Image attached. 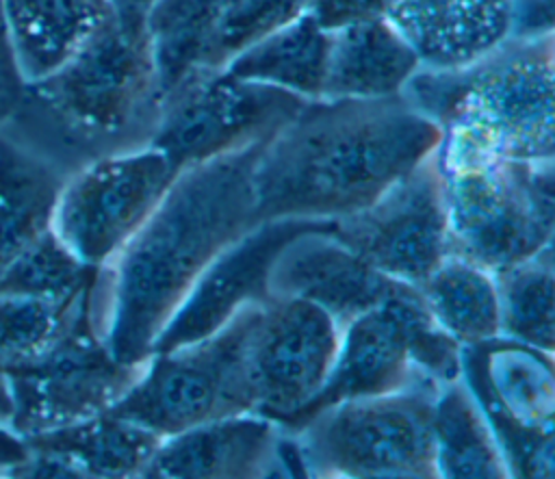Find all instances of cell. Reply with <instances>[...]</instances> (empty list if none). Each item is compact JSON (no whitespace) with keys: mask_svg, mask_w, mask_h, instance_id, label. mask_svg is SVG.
Returning <instances> with one entry per match:
<instances>
[{"mask_svg":"<svg viewBox=\"0 0 555 479\" xmlns=\"http://www.w3.org/2000/svg\"><path fill=\"white\" fill-rule=\"evenodd\" d=\"M310 0H230L212 24L195 67H223L238 52L288 24Z\"/></svg>","mask_w":555,"mask_h":479,"instance_id":"obj_29","label":"cell"},{"mask_svg":"<svg viewBox=\"0 0 555 479\" xmlns=\"http://www.w3.org/2000/svg\"><path fill=\"white\" fill-rule=\"evenodd\" d=\"M13 414V401H11V388H9V375L4 364L0 362V427L9 429Z\"/></svg>","mask_w":555,"mask_h":479,"instance_id":"obj_34","label":"cell"},{"mask_svg":"<svg viewBox=\"0 0 555 479\" xmlns=\"http://www.w3.org/2000/svg\"><path fill=\"white\" fill-rule=\"evenodd\" d=\"M403 95L440 130V171L496 160H555L553 33L507 35L457 67H423Z\"/></svg>","mask_w":555,"mask_h":479,"instance_id":"obj_4","label":"cell"},{"mask_svg":"<svg viewBox=\"0 0 555 479\" xmlns=\"http://www.w3.org/2000/svg\"><path fill=\"white\" fill-rule=\"evenodd\" d=\"M178 171L152 147L102 156L65 178L52 228L89 267H104L147 221Z\"/></svg>","mask_w":555,"mask_h":479,"instance_id":"obj_10","label":"cell"},{"mask_svg":"<svg viewBox=\"0 0 555 479\" xmlns=\"http://www.w3.org/2000/svg\"><path fill=\"white\" fill-rule=\"evenodd\" d=\"M438 141V126L403 93L308 100L260 147L256 221L349 217L431 156Z\"/></svg>","mask_w":555,"mask_h":479,"instance_id":"obj_2","label":"cell"},{"mask_svg":"<svg viewBox=\"0 0 555 479\" xmlns=\"http://www.w3.org/2000/svg\"><path fill=\"white\" fill-rule=\"evenodd\" d=\"M160 436L108 412L24 438L26 457L7 477H141Z\"/></svg>","mask_w":555,"mask_h":479,"instance_id":"obj_17","label":"cell"},{"mask_svg":"<svg viewBox=\"0 0 555 479\" xmlns=\"http://www.w3.org/2000/svg\"><path fill=\"white\" fill-rule=\"evenodd\" d=\"M91 288L93 284L74 297L61 299L0 293V362L4 368L46 353L65 332Z\"/></svg>","mask_w":555,"mask_h":479,"instance_id":"obj_27","label":"cell"},{"mask_svg":"<svg viewBox=\"0 0 555 479\" xmlns=\"http://www.w3.org/2000/svg\"><path fill=\"white\" fill-rule=\"evenodd\" d=\"M334 219H269L228 245L197 277L152 342L165 353L219 332L236 312L271 299L269 275L282 249L306 232L334 230Z\"/></svg>","mask_w":555,"mask_h":479,"instance_id":"obj_14","label":"cell"},{"mask_svg":"<svg viewBox=\"0 0 555 479\" xmlns=\"http://www.w3.org/2000/svg\"><path fill=\"white\" fill-rule=\"evenodd\" d=\"M93 288L56 342L39 358L9 366V429L30 438L106 412L139 379L143 364L113 358L93 321Z\"/></svg>","mask_w":555,"mask_h":479,"instance_id":"obj_9","label":"cell"},{"mask_svg":"<svg viewBox=\"0 0 555 479\" xmlns=\"http://www.w3.org/2000/svg\"><path fill=\"white\" fill-rule=\"evenodd\" d=\"M26 82L54 72L111 15L106 0H4Z\"/></svg>","mask_w":555,"mask_h":479,"instance_id":"obj_20","label":"cell"},{"mask_svg":"<svg viewBox=\"0 0 555 479\" xmlns=\"http://www.w3.org/2000/svg\"><path fill=\"white\" fill-rule=\"evenodd\" d=\"M327 28L306 9L223 65L236 78L269 85L304 100H321L327 67Z\"/></svg>","mask_w":555,"mask_h":479,"instance_id":"obj_22","label":"cell"},{"mask_svg":"<svg viewBox=\"0 0 555 479\" xmlns=\"http://www.w3.org/2000/svg\"><path fill=\"white\" fill-rule=\"evenodd\" d=\"M258 306L243 308L202 340L152 353L139 379L106 412L160 438L223 416L256 412L247 336Z\"/></svg>","mask_w":555,"mask_h":479,"instance_id":"obj_7","label":"cell"},{"mask_svg":"<svg viewBox=\"0 0 555 479\" xmlns=\"http://www.w3.org/2000/svg\"><path fill=\"white\" fill-rule=\"evenodd\" d=\"M431 427L438 477H512L496 436L462 375L438 388Z\"/></svg>","mask_w":555,"mask_h":479,"instance_id":"obj_23","label":"cell"},{"mask_svg":"<svg viewBox=\"0 0 555 479\" xmlns=\"http://www.w3.org/2000/svg\"><path fill=\"white\" fill-rule=\"evenodd\" d=\"M230 0H156L145 17L163 93L197 65L199 50Z\"/></svg>","mask_w":555,"mask_h":479,"instance_id":"obj_26","label":"cell"},{"mask_svg":"<svg viewBox=\"0 0 555 479\" xmlns=\"http://www.w3.org/2000/svg\"><path fill=\"white\" fill-rule=\"evenodd\" d=\"M327 67L321 100H379L401 95L421 59L397 28L369 13L327 28Z\"/></svg>","mask_w":555,"mask_h":479,"instance_id":"obj_19","label":"cell"},{"mask_svg":"<svg viewBox=\"0 0 555 479\" xmlns=\"http://www.w3.org/2000/svg\"><path fill=\"white\" fill-rule=\"evenodd\" d=\"M282 427L258 412L208 420L156 446L141 477L147 479H245L284 475Z\"/></svg>","mask_w":555,"mask_h":479,"instance_id":"obj_16","label":"cell"},{"mask_svg":"<svg viewBox=\"0 0 555 479\" xmlns=\"http://www.w3.org/2000/svg\"><path fill=\"white\" fill-rule=\"evenodd\" d=\"M26 457L24 442L7 427H0V475H7Z\"/></svg>","mask_w":555,"mask_h":479,"instance_id":"obj_33","label":"cell"},{"mask_svg":"<svg viewBox=\"0 0 555 479\" xmlns=\"http://www.w3.org/2000/svg\"><path fill=\"white\" fill-rule=\"evenodd\" d=\"M553 160H496L442 171L449 251L490 273L553 245Z\"/></svg>","mask_w":555,"mask_h":479,"instance_id":"obj_6","label":"cell"},{"mask_svg":"<svg viewBox=\"0 0 555 479\" xmlns=\"http://www.w3.org/2000/svg\"><path fill=\"white\" fill-rule=\"evenodd\" d=\"M423 67L466 65L509 35V0H379Z\"/></svg>","mask_w":555,"mask_h":479,"instance_id":"obj_18","label":"cell"},{"mask_svg":"<svg viewBox=\"0 0 555 479\" xmlns=\"http://www.w3.org/2000/svg\"><path fill=\"white\" fill-rule=\"evenodd\" d=\"M501 336L553 355L555 349V269L553 245L494 273Z\"/></svg>","mask_w":555,"mask_h":479,"instance_id":"obj_25","label":"cell"},{"mask_svg":"<svg viewBox=\"0 0 555 479\" xmlns=\"http://www.w3.org/2000/svg\"><path fill=\"white\" fill-rule=\"evenodd\" d=\"M163 87L145 26L108 20L54 72L26 82L22 147L65 178L111 154L150 145ZM9 121V124H11Z\"/></svg>","mask_w":555,"mask_h":479,"instance_id":"obj_3","label":"cell"},{"mask_svg":"<svg viewBox=\"0 0 555 479\" xmlns=\"http://www.w3.org/2000/svg\"><path fill=\"white\" fill-rule=\"evenodd\" d=\"M408 286L412 284L375 269L332 230L306 232L291 241L269 275L271 295L306 299L323 308L340 329Z\"/></svg>","mask_w":555,"mask_h":479,"instance_id":"obj_15","label":"cell"},{"mask_svg":"<svg viewBox=\"0 0 555 479\" xmlns=\"http://www.w3.org/2000/svg\"><path fill=\"white\" fill-rule=\"evenodd\" d=\"M113 17L128 26H145V17L156 0H106Z\"/></svg>","mask_w":555,"mask_h":479,"instance_id":"obj_32","label":"cell"},{"mask_svg":"<svg viewBox=\"0 0 555 479\" xmlns=\"http://www.w3.org/2000/svg\"><path fill=\"white\" fill-rule=\"evenodd\" d=\"M340 345V325L319 306L271 295L247 336V371L256 412L284 423L325 384Z\"/></svg>","mask_w":555,"mask_h":479,"instance_id":"obj_12","label":"cell"},{"mask_svg":"<svg viewBox=\"0 0 555 479\" xmlns=\"http://www.w3.org/2000/svg\"><path fill=\"white\" fill-rule=\"evenodd\" d=\"M438 388L338 401L288 431L306 477L434 479V399Z\"/></svg>","mask_w":555,"mask_h":479,"instance_id":"obj_5","label":"cell"},{"mask_svg":"<svg viewBox=\"0 0 555 479\" xmlns=\"http://www.w3.org/2000/svg\"><path fill=\"white\" fill-rule=\"evenodd\" d=\"M65 176L35 152L0 137V280L48 228Z\"/></svg>","mask_w":555,"mask_h":479,"instance_id":"obj_21","label":"cell"},{"mask_svg":"<svg viewBox=\"0 0 555 479\" xmlns=\"http://www.w3.org/2000/svg\"><path fill=\"white\" fill-rule=\"evenodd\" d=\"M332 234L382 273L418 288L449 254L444 180L434 154L373 204L336 219Z\"/></svg>","mask_w":555,"mask_h":479,"instance_id":"obj_11","label":"cell"},{"mask_svg":"<svg viewBox=\"0 0 555 479\" xmlns=\"http://www.w3.org/2000/svg\"><path fill=\"white\" fill-rule=\"evenodd\" d=\"M26 91V78L20 69L13 48L4 0H0V128L9 126Z\"/></svg>","mask_w":555,"mask_h":479,"instance_id":"obj_30","label":"cell"},{"mask_svg":"<svg viewBox=\"0 0 555 479\" xmlns=\"http://www.w3.org/2000/svg\"><path fill=\"white\" fill-rule=\"evenodd\" d=\"M262 143L178 171L147 221L98 269L93 321L115 360L143 364L204 269L256 221Z\"/></svg>","mask_w":555,"mask_h":479,"instance_id":"obj_1","label":"cell"},{"mask_svg":"<svg viewBox=\"0 0 555 479\" xmlns=\"http://www.w3.org/2000/svg\"><path fill=\"white\" fill-rule=\"evenodd\" d=\"M418 290L434 321L462 347L501 336L499 293L488 269L449 251Z\"/></svg>","mask_w":555,"mask_h":479,"instance_id":"obj_24","label":"cell"},{"mask_svg":"<svg viewBox=\"0 0 555 479\" xmlns=\"http://www.w3.org/2000/svg\"><path fill=\"white\" fill-rule=\"evenodd\" d=\"M308 9L325 28H330L351 17L379 13V0H310Z\"/></svg>","mask_w":555,"mask_h":479,"instance_id":"obj_31","label":"cell"},{"mask_svg":"<svg viewBox=\"0 0 555 479\" xmlns=\"http://www.w3.org/2000/svg\"><path fill=\"white\" fill-rule=\"evenodd\" d=\"M95 267L85 264L54 232L48 228L35 238L7 269L0 280V293L35 297H74L93 284Z\"/></svg>","mask_w":555,"mask_h":479,"instance_id":"obj_28","label":"cell"},{"mask_svg":"<svg viewBox=\"0 0 555 479\" xmlns=\"http://www.w3.org/2000/svg\"><path fill=\"white\" fill-rule=\"evenodd\" d=\"M306 102L223 67H193L163 93L150 145L182 171L271 139Z\"/></svg>","mask_w":555,"mask_h":479,"instance_id":"obj_8","label":"cell"},{"mask_svg":"<svg viewBox=\"0 0 555 479\" xmlns=\"http://www.w3.org/2000/svg\"><path fill=\"white\" fill-rule=\"evenodd\" d=\"M431 312L416 286H408L388 301L362 312L340 329V345L321 390L291 418L278 423L293 431L310 416L338 401L388 394L412 386H431L412 355L416 329Z\"/></svg>","mask_w":555,"mask_h":479,"instance_id":"obj_13","label":"cell"}]
</instances>
